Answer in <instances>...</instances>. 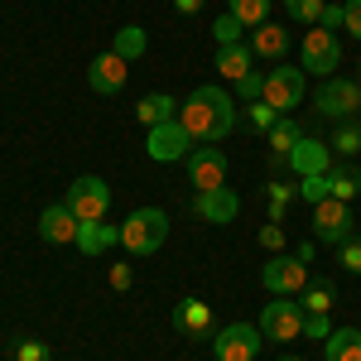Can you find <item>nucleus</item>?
Segmentation results:
<instances>
[{
    "label": "nucleus",
    "mask_w": 361,
    "mask_h": 361,
    "mask_svg": "<svg viewBox=\"0 0 361 361\" xmlns=\"http://www.w3.org/2000/svg\"><path fill=\"white\" fill-rule=\"evenodd\" d=\"M63 202L73 207L78 222H106V212H111V188H106V178L82 173L78 183H68V197H63Z\"/></svg>",
    "instance_id": "nucleus-3"
},
{
    "label": "nucleus",
    "mask_w": 361,
    "mask_h": 361,
    "mask_svg": "<svg viewBox=\"0 0 361 361\" xmlns=\"http://www.w3.org/2000/svg\"><path fill=\"white\" fill-rule=\"evenodd\" d=\"M126 73H130V63L116 58L111 49H106L102 58H92V68H87V87H92L97 97H116V92L126 87Z\"/></svg>",
    "instance_id": "nucleus-14"
},
{
    "label": "nucleus",
    "mask_w": 361,
    "mask_h": 361,
    "mask_svg": "<svg viewBox=\"0 0 361 361\" xmlns=\"http://www.w3.org/2000/svg\"><path fill=\"white\" fill-rule=\"evenodd\" d=\"M260 246H265V250H284V226L265 222V226H260Z\"/></svg>",
    "instance_id": "nucleus-39"
},
{
    "label": "nucleus",
    "mask_w": 361,
    "mask_h": 361,
    "mask_svg": "<svg viewBox=\"0 0 361 361\" xmlns=\"http://www.w3.org/2000/svg\"><path fill=\"white\" fill-rule=\"evenodd\" d=\"M145 49H149V39H145V29H140V25H126L121 34H116V44H111V54L126 58V63L145 58Z\"/></svg>",
    "instance_id": "nucleus-23"
},
{
    "label": "nucleus",
    "mask_w": 361,
    "mask_h": 361,
    "mask_svg": "<svg viewBox=\"0 0 361 361\" xmlns=\"http://www.w3.org/2000/svg\"><path fill=\"white\" fill-rule=\"evenodd\" d=\"M328 149H337V154H361V121H342L337 135L328 140Z\"/></svg>",
    "instance_id": "nucleus-28"
},
{
    "label": "nucleus",
    "mask_w": 361,
    "mask_h": 361,
    "mask_svg": "<svg viewBox=\"0 0 361 361\" xmlns=\"http://www.w3.org/2000/svg\"><path fill=\"white\" fill-rule=\"evenodd\" d=\"M299 197H304V202H323V197H328V173L299 178Z\"/></svg>",
    "instance_id": "nucleus-34"
},
{
    "label": "nucleus",
    "mask_w": 361,
    "mask_h": 361,
    "mask_svg": "<svg viewBox=\"0 0 361 361\" xmlns=\"http://www.w3.org/2000/svg\"><path fill=\"white\" fill-rule=\"evenodd\" d=\"M173 10H178V15H197V10H202V0H173Z\"/></svg>",
    "instance_id": "nucleus-42"
},
{
    "label": "nucleus",
    "mask_w": 361,
    "mask_h": 361,
    "mask_svg": "<svg viewBox=\"0 0 361 361\" xmlns=\"http://www.w3.org/2000/svg\"><path fill=\"white\" fill-rule=\"evenodd\" d=\"M313 111L328 116V121H352V116H361V82H347V78H323L318 97H313Z\"/></svg>",
    "instance_id": "nucleus-4"
},
{
    "label": "nucleus",
    "mask_w": 361,
    "mask_h": 361,
    "mask_svg": "<svg viewBox=\"0 0 361 361\" xmlns=\"http://www.w3.org/2000/svg\"><path fill=\"white\" fill-rule=\"evenodd\" d=\"M217 73H222V78H231V82H241L246 73H255V54H250L246 39H241V44H222V49H217Z\"/></svg>",
    "instance_id": "nucleus-20"
},
{
    "label": "nucleus",
    "mask_w": 361,
    "mask_h": 361,
    "mask_svg": "<svg viewBox=\"0 0 361 361\" xmlns=\"http://www.w3.org/2000/svg\"><path fill=\"white\" fill-rule=\"evenodd\" d=\"M250 54L265 58V63H284V54H289V29L275 25V20L255 25L250 29Z\"/></svg>",
    "instance_id": "nucleus-18"
},
{
    "label": "nucleus",
    "mask_w": 361,
    "mask_h": 361,
    "mask_svg": "<svg viewBox=\"0 0 361 361\" xmlns=\"http://www.w3.org/2000/svg\"><path fill=\"white\" fill-rule=\"evenodd\" d=\"M178 121H183V130H188L197 145H217V140H226L231 126H236V102L226 97L222 87H197L193 97L178 106Z\"/></svg>",
    "instance_id": "nucleus-1"
},
{
    "label": "nucleus",
    "mask_w": 361,
    "mask_h": 361,
    "mask_svg": "<svg viewBox=\"0 0 361 361\" xmlns=\"http://www.w3.org/2000/svg\"><path fill=\"white\" fill-rule=\"evenodd\" d=\"M284 164L294 169L299 178H313V173H328V169H333V159H328V145H323V140H308L304 135L294 149H289V159H284Z\"/></svg>",
    "instance_id": "nucleus-17"
},
{
    "label": "nucleus",
    "mask_w": 361,
    "mask_h": 361,
    "mask_svg": "<svg viewBox=\"0 0 361 361\" xmlns=\"http://www.w3.org/2000/svg\"><path fill=\"white\" fill-rule=\"evenodd\" d=\"M130 279H135V275H130V265L116 260V265H111V284H116V289H130Z\"/></svg>",
    "instance_id": "nucleus-40"
},
{
    "label": "nucleus",
    "mask_w": 361,
    "mask_h": 361,
    "mask_svg": "<svg viewBox=\"0 0 361 361\" xmlns=\"http://www.w3.org/2000/svg\"><path fill=\"white\" fill-rule=\"evenodd\" d=\"M342 29L361 44V0H342Z\"/></svg>",
    "instance_id": "nucleus-36"
},
{
    "label": "nucleus",
    "mask_w": 361,
    "mask_h": 361,
    "mask_svg": "<svg viewBox=\"0 0 361 361\" xmlns=\"http://www.w3.org/2000/svg\"><path fill=\"white\" fill-rule=\"evenodd\" d=\"M78 217H73V207L68 202H54V207H44L39 212V236L49 241V246H78Z\"/></svg>",
    "instance_id": "nucleus-13"
},
{
    "label": "nucleus",
    "mask_w": 361,
    "mask_h": 361,
    "mask_svg": "<svg viewBox=\"0 0 361 361\" xmlns=\"http://www.w3.org/2000/svg\"><path fill=\"white\" fill-rule=\"evenodd\" d=\"M328 197H337V202L361 197V173L357 169H328Z\"/></svg>",
    "instance_id": "nucleus-24"
},
{
    "label": "nucleus",
    "mask_w": 361,
    "mask_h": 361,
    "mask_svg": "<svg viewBox=\"0 0 361 361\" xmlns=\"http://www.w3.org/2000/svg\"><path fill=\"white\" fill-rule=\"evenodd\" d=\"M270 149H275V159H289V149H294V145H299V140H304V130H299V121H289V116H284V121H279L275 130H270Z\"/></svg>",
    "instance_id": "nucleus-25"
},
{
    "label": "nucleus",
    "mask_w": 361,
    "mask_h": 361,
    "mask_svg": "<svg viewBox=\"0 0 361 361\" xmlns=\"http://www.w3.org/2000/svg\"><path fill=\"white\" fill-rule=\"evenodd\" d=\"M323 361H361V328H333L323 342Z\"/></svg>",
    "instance_id": "nucleus-21"
},
{
    "label": "nucleus",
    "mask_w": 361,
    "mask_h": 361,
    "mask_svg": "<svg viewBox=\"0 0 361 361\" xmlns=\"http://www.w3.org/2000/svg\"><path fill=\"white\" fill-rule=\"evenodd\" d=\"M212 39H217V49H222V44H241V39H246V25H241L236 15H217V25H212Z\"/></svg>",
    "instance_id": "nucleus-30"
},
{
    "label": "nucleus",
    "mask_w": 361,
    "mask_h": 361,
    "mask_svg": "<svg viewBox=\"0 0 361 361\" xmlns=\"http://www.w3.org/2000/svg\"><path fill=\"white\" fill-rule=\"evenodd\" d=\"M323 29H342V5H328V10H323Z\"/></svg>",
    "instance_id": "nucleus-41"
},
{
    "label": "nucleus",
    "mask_w": 361,
    "mask_h": 361,
    "mask_svg": "<svg viewBox=\"0 0 361 361\" xmlns=\"http://www.w3.org/2000/svg\"><path fill=\"white\" fill-rule=\"evenodd\" d=\"M304 337H318V342H328V337H333V323H328V313H308V318H304Z\"/></svg>",
    "instance_id": "nucleus-37"
},
{
    "label": "nucleus",
    "mask_w": 361,
    "mask_h": 361,
    "mask_svg": "<svg viewBox=\"0 0 361 361\" xmlns=\"http://www.w3.org/2000/svg\"><path fill=\"white\" fill-rule=\"evenodd\" d=\"M135 116L145 121V126H164V121H173V116H178V102H173L169 92H149V97H140Z\"/></svg>",
    "instance_id": "nucleus-22"
},
{
    "label": "nucleus",
    "mask_w": 361,
    "mask_h": 361,
    "mask_svg": "<svg viewBox=\"0 0 361 361\" xmlns=\"http://www.w3.org/2000/svg\"><path fill=\"white\" fill-rule=\"evenodd\" d=\"M304 308L294 304V299H270L265 304V313H260V333H265V342H299L304 337Z\"/></svg>",
    "instance_id": "nucleus-6"
},
{
    "label": "nucleus",
    "mask_w": 361,
    "mask_h": 361,
    "mask_svg": "<svg viewBox=\"0 0 361 361\" xmlns=\"http://www.w3.org/2000/svg\"><path fill=\"white\" fill-rule=\"evenodd\" d=\"M352 236H357V231H352V202H337V197L313 202V241L342 246V241H352Z\"/></svg>",
    "instance_id": "nucleus-7"
},
{
    "label": "nucleus",
    "mask_w": 361,
    "mask_h": 361,
    "mask_svg": "<svg viewBox=\"0 0 361 361\" xmlns=\"http://www.w3.org/2000/svg\"><path fill=\"white\" fill-rule=\"evenodd\" d=\"M323 10H328V0H284V15L294 20V25H323Z\"/></svg>",
    "instance_id": "nucleus-27"
},
{
    "label": "nucleus",
    "mask_w": 361,
    "mask_h": 361,
    "mask_svg": "<svg viewBox=\"0 0 361 361\" xmlns=\"http://www.w3.org/2000/svg\"><path fill=\"white\" fill-rule=\"evenodd\" d=\"M193 212L202 217V222H212V226H226V222H236L241 197L231 193V188H207V193L193 197Z\"/></svg>",
    "instance_id": "nucleus-15"
},
{
    "label": "nucleus",
    "mask_w": 361,
    "mask_h": 361,
    "mask_svg": "<svg viewBox=\"0 0 361 361\" xmlns=\"http://www.w3.org/2000/svg\"><path fill=\"white\" fill-rule=\"evenodd\" d=\"M299 188H289V183H265V197H270V222H284V207L294 202Z\"/></svg>",
    "instance_id": "nucleus-31"
},
{
    "label": "nucleus",
    "mask_w": 361,
    "mask_h": 361,
    "mask_svg": "<svg viewBox=\"0 0 361 361\" xmlns=\"http://www.w3.org/2000/svg\"><path fill=\"white\" fill-rule=\"evenodd\" d=\"M342 270L361 275V241H357V236H352V241H342Z\"/></svg>",
    "instance_id": "nucleus-38"
},
{
    "label": "nucleus",
    "mask_w": 361,
    "mask_h": 361,
    "mask_svg": "<svg viewBox=\"0 0 361 361\" xmlns=\"http://www.w3.org/2000/svg\"><path fill=\"white\" fill-rule=\"evenodd\" d=\"M226 15H236L246 29H255L270 20V0H226Z\"/></svg>",
    "instance_id": "nucleus-26"
},
{
    "label": "nucleus",
    "mask_w": 361,
    "mask_h": 361,
    "mask_svg": "<svg viewBox=\"0 0 361 361\" xmlns=\"http://www.w3.org/2000/svg\"><path fill=\"white\" fill-rule=\"evenodd\" d=\"M164 241H169V212H159V207H135L121 222V246L130 255H154Z\"/></svg>",
    "instance_id": "nucleus-2"
},
{
    "label": "nucleus",
    "mask_w": 361,
    "mask_h": 361,
    "mask_svg": "<svg viewBox=\"0 0 361 361\" xmlns=\"http://www.w3.org/2000/svg\"><path fill=\"white\" fill-rule=\"evenodd\" d=\"M10 352H15V361H49V347H44L39 337H25V342H15Z\"/></svg>",
    "instance_id": "nucleus-35"
},
{
    "label": "nucleus",
    "mask_w": 361,
    "mask_h": 361,
    "mask_svg": "<svg viewBox=\"0 0 361 361\" xmlns=\"http://www.w3.org/2000/svg\"><path fill=\"white\" fill-rule=\"evenodd\" d=\"M299 58H304V73H313V78H333L337 63H342V44H337L333 29L313 25L304 34V49H299Z\"/></svg>",
    "instance_id": "nucleus-9"
},
{
    "label": "nucleus",
    "mask_w": 361,
    "mask_h": 361,
    "mask_svg": "<svg viewBox=\"0 0 361 361\" xmlns=\"http://www.w3.org/2000/svg\"><path fill=\"white\" fill-rule=\"evenodd\" d=\"M236 97H241V102H260V97H265V73H260V68H255V73H246V78H241V82H236Z\"/></svg>",
    "instance_id": "nucleus-33"
},
{
    "label": "nucleus",
    "mask_w": 361,
    "mask_h": 361,
    "mask_svg": "<svg viewBox=\"0 0 361 361\" xmlns=\"http://www.w3.org/2000/svg\"><path fill=\"white\" fill-rule=\"evenodd\" d=\"M197 140L183 130V121L173 116V121H164V126H149V140H145V154L154 159V164H173V159H188L193 154Z\"/></svg>",
    "instance_id": "nucleus-8"
},
{
    "label": "nucleus",
    "mask_w": 361,
    "mask_h": 361,
    "mask_svg": "<svg viewBox=\"0 0 361 361\" xmlns=\"http://www.w3.org/2000/svg\"><path fill=\"white\" fill-rule=\"evenodd\" d=\"M279 361H304V357H279Z\"/></svg>",
    "instance_id": "nucleus-43"
},
{
    "label": "nucleus",
    "mask_w": 361,
    "mask_h": 361,
    "mask_svg": "<svg viewBox=\"0 0 361 361\" xmlns=\"http://www.w3.org/2000/svg\"><path fill=\"white\" fill-rule=\"evenodd\" d=\"M265 106H275L279 116H289V106L304 102V68H289V63H275L265 73Z\"/></svg>",
    "instance_id": "nucleus-11"
},
{
    "label": "nucleus",
    "mask_w": 361,
    "mask_h": 361,
    "mask_svg": "<svg viewBox=\"0 0 361 361\" xmlns=\"http://www.w3.org/2000/svg\"><path fill=\"white\" fill-rule=\"evenodd\" d=\"M260 342H265L260 323H226L212 337V361H255Z\"/></svg>",
    "instance_id": "nucleus-5"
},
{
    "label": "nucleus",
    "mask_w": 361,
    "mask_h": 361,
    "mask_svg": "<svg viewBox=\"0 0 361 361\" xmlns=\"http://www.w3.org/2000/svg\"><path fill=\"white\" fill-rule=\"evenodd\" d=\"M260 284H265L275 299H294V294H304V289H308V265L299 260V255L289 260V255L279 250L275 260H265V270H260Z\"/></svg>",
    "instance_id": "nucleus-10"
},
{
    "label": "nucleus",
    "mask_w": 361,
    "mask_h": 361,
    "mask_svg": "<svg viewBox=\"0 0 361 361\" xmlns=\"http://www.w3.org/2000/svg\"><path fill=\"white\" fill-rule=\"evenodd\" d=\"M173 328L183 337H197V342H207V337H217V323H212V308L202 304V299H183L178 313H173Z\"/></svg>",
    "instance_id": "nucleus-16"
},
{
    "label": "nucleus",
    "mask_w": 361,
    "mask_h": 361,
    "mask_svg": "<svg viewBox=\"0 0 361 361\" xmlns=\"http://www.w3.org/2000/svg\"><path fill=\"white\" fill-rule=\"evenodd\" d=\"M111 246H121V226H111V222H82L78 226V250L82 255H106Z\"/></svg>",
    "instance_id": "nucleus-19"
},
{
    "label": "nucleus",
    "mask_w": 361,
    "mask_h": 361,
    "mask_svg": "<svg viewBox=\"0 0 361 361\" xmlns=\"http://www.w3.org/2000/svg\"><path fill=\"white\" fill-rule=\"evenodd\" d=\"M246 121L255 126V130H265V135H270V130H275L284 116H279L275 106H265V102H250V106H246Z\"/></svg>",
    "instance_id": "nucleus-32"
},
{
    "label": "nucleus",
    "mask_w": 361,
    "mask_h": 361,
    "mask_svg": "<svg viewBox=\"0 0 361 361\" xmlns=\"http://www.w3.org/2000/svg\"><path fill=\"white\" fill-rule=\"evenodd\" d=\"M183 164H188V183H197V193L226 188V154L217 145H193V154Z\"/></svg>",
    "instance_id": "nucleus-12"
},
{
    "label": "nucleus",
    "mask_w": 361,
    "mask_h": 361,
    "mask_svg": "<svg viewBox=\"0 0 361 361\" xmlns=\"http://www.w3.org/2000/svg\"><path fill=\"white\" fill-rule=\"evenodd\" d=\"M333 299H337L333 284L323 279V284H308V289H304V304H299V308H304V313H328V308H333Z\"/></svg>",
    "instance_id": "nucleus-29"
}]
</instances>
